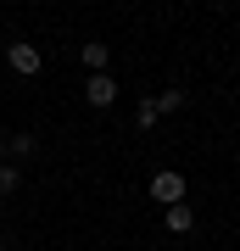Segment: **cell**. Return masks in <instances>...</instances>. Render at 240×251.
I'll use <instances>...</instances> for the list:
<instances>
[{"instance_id":"6da1fadb","label":"cell","mask_w":240,"mask_h":251,"mask_svg":"<svg viewBox=\"0 0 240 251\" xmlns=\"http://www.w3.org/2000/svg\"><path fill=\"white\" fill-rule=\"evenodd\" d=\"M6 62H11V73H23V78H34V73L45 67V50L34 45V39H11V45H6Z\"/></svg>"},{"instance_id":"7a4b0ae2","label":"cell","mask_w":240,"mask_h":251,"mask_svg":"<svg viewBox=\"0 0 240 251\" xmlns=\"http://www.w3.org/2000/svg\"><path fill=\"white\" fill-rule=\"evenodd\" d=\"M84 100L95 112H107L112 100H117V78H112V73H89V78H84Z\"/></svg>"},{"instance_id":"3957f363","label":"cell","mask_w":240,"mask_h":251,"mask_svg":"<svg viewBox=\"0 0 240 251\" xmlns=\"http://www.w3.org/2000/svg\"><path fill=\"white\" fill-rule=\"evenodd\" d=\"M151 201H162V206H173V201H185V173H151Z\"/></svg>"},{"instance_id":"277c9868","label":"cell","mask_w":240,"mask_h":251,"mask_svg":"<svg viewBox=\"0 0 240 251\" xmlns=\"http://www.w3.org/2000/svg\"><path fill=\"white\" fill-rule=\"evenodd\" d=\"M162 224H168V234H190V229H196V206H190V201H173L168 212H162Z\"/></svg>"},{"instance_id":"5b68a950","label":"cell","mask_w":240,"mask_h":251,"mask_svg":"<svg viewBox=\"0 0 240 251\" xmlns=\"http://www.w3.org/2000/svg\"><path fill=\"white\" fill-rule=\"evenodd\" d=\"M79 56H84V67H89V73H107L112 45H107V39H84V50H79Z\"/></svg>"},{"instance_id":"8992f818","label":"cell","mask_w":240,"mask_h":251,"mask_svg":"<svg viewBox=\"0 0 240 251\" xmlns=\"http://www.w3.org/2000/svg\"><path fill=\"white\" fill-rule=\"evenodd\" d=\"M34 151H39L34 134H11V140H6V156H11V162H23V156H34Z\"/></svg>"},{"instance_id":"52a82bcc","label":"cell","mask_w":240,"mask_h":251,"mask_svg":"<svg viewBox=\"0 0 240 251\" xmlns=\"http://www.w3.org/2000/svg\"><path fill=\"white\" fill-rule=\"evenodd\" d=\"M185 100H190V95L179 90V84H168V90L157 95V112H185Z\"/></svg>"},{"instance_id":"ba28073f","label":"cell","mask_w":240,"mask_h":251,"mask_svg":"<svg viewBox=\"0 0 240 251\" xmlns=\"http://www.w3.org/2000/svg\"><path fill=\"white\" fill-rule=\"evenodd\" d=\"M17 184H23L17 162H6V156H0V196H17Z\"/></svg>"},{"instance_id":"9c48e42d","label":"cell","mask_w":240,"mask_h":251,"mask_svg":"<svg viewBox=\"0 0 240 251\" xmlns=\"http://www.w3.org/2000/svg\"><path fill=\"white\" fill-rule=\"evenodd\" d=\"M157 117H162V112H157V100L145 95L140 106H134V128H157Z\"/></svg>"},{"instance_id":"30bf717a","label":"cell","mask_w":240,"mask_h":251,"mask_svg":"<svg viewBox=\"0 0 240 251\" xmlns=\"http://www.w3.org/2000/svg\"><path fill=\"white\" fill-rule=\"evenodd\" d=\"M6 140H11V134H6V128H0V156H6Z\"/></svg>"},{"instance_id":"8fae6325","label":"cell","mask_w":240,"mask_h":251,"mask_svg":"<svg viewBox=\"0 0 240 251\" xmlns=\"http://www.w3.org/2000/svg\"><path fill=\"white\" fill-rule=\"evenodd\" d=\"M235 90H240V78H235Z\"/></svg>"},{"instance_id":"7c38bea8","label":"cell","mask_w":240,"mask_h":251,"mask_svg":"<svg viewBox=\"0 0 240 251\" xmlns=\"http://www.w3.org/2000/svg\"><path fill=\"white\" fill-rule=\"evenodd\" d=\"M0 251H6V246H0Z\"/></svg>"}]
</instances>
